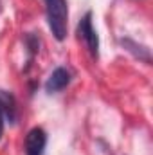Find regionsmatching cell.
<instances>
[{"label":"cell","mask_w":153,"mask_h":155,"mask_svg":"<svg viewBox=\"0 0 153 155\" xmlns=\"http://www.w3.org/2000/svg\"><path fill=\"white\" fill-rule=\"evenodd\" d=\"M47 7V20L49 27L56 40H65L67 36V20H69V11H67V2L65 0H45Z\"/></svg>","instance_id":"6da1fadb"},{"label":"cell","mask_w":153,"mask_h":155,"mask_svg":"<svg viewBox=\"0 0 153 155\" xmlns=\"http://www.w3.org/2000/svg\"><path fill=\"white\" fill-rule=\"evenodd\" d=\"M77 35H79V38L86 43L90 54L94 58H97V52H99V38H97V33L92 27V13H86L81 18V22L77 25Z\"/></svg>","instance_id":"7a4b0ae2"},{"label":"cell","mask_w":153,"mask_h":155,"mask_svg":"<svg viewBox=\"0 0 153 155\" xmlns=\"http://www.w3.org/2000/svg\"><path fill=\"white\" fill-rule=\"evenodd\" d=\"M45 144H47V134L41 128H33L25 137V153L43 155Z\"/></svg>","instance_id":"3957f363"},{"label":"cell","mask_w":153,"mask_h":155,"mask_svg":"<svg viewBox=\"0 0 153 155\" xmlns=\"http://www.w3.org/2000/svg\"><path fill=\"white\" fill-rule=\"evenodd\" d=\"M69 83H70V72L67 69H63V67H58L50 74V78L47 79L45 90L47 92H58V90H63Z\"/></svg>","instance_id":"277c9868"},{"label":"cell","mask_w":153,"mask_h":155,"mask_svg":"<svg viewBox=\"0 0 153 155\" xmlns=\"http://www.w3.org/2000/svg\"><path fill=\"white\" fill-rule=\"evenodd\" d=\"M0 105H5V107H4L5 114L9 116V119H15V101H13V97H11V96H7V94L0 92Z\"/></svg>","instance_id":"5b68a950"},{"label":"cell","mask_w":153,"mask_h":155,"mask_svg":"<svg viewBox=\"0 0 153 155\" xmlns=\"http://www.w3.org/2000/svg\"><path fill=\"white\" fill-rule=\"evenodd\" d=\"M122 45H128V47H133V49H137V45L133 43V41H130V40H122ZM141 60H144L146 63H150L151 61V58H150V51L146 49V47H139V54H137Z\"/></svg>","instance_id":"8992f818"},{"label":"cell","mask_w":153,"mask_h":155,"mask_svg":"<svg viewBox=\"0 0 153 155\" xmlns=\"http://www.w3.org/2000/svg\"><path fill=\"white\" fill-rule=\"evenodd\" d=\"M4 134V114H2V108H0V137Z\"/></svg>","instance_id":"52a82bcc"}]
</instances>
